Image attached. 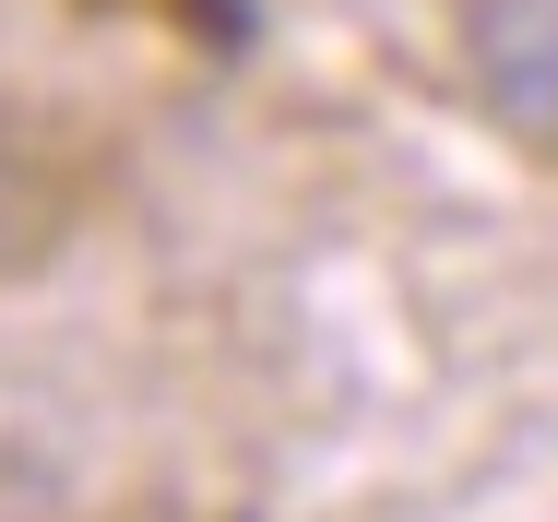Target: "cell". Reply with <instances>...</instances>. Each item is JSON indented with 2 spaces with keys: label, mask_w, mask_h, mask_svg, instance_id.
<instances>
[{
  "label": "cell",
  "mask_w": 558,
  "mask_h": 522,
  "mask_svg": "<svg viewBox=\"0 0 558 522\" xmlns=\"http://www.w3.org/2000/svg\"><path fill=\"white\" fill-rule=\"evenodd\" d=\"M36 226H48V179H36V143L0 119V274L36 250Z\"/></svg>",
  "instance_id": "2"
},
{
  "label": "cell",
  "mask_w": 558,
  "mask_h": 522,
  "mask_svg": "<svg viewBox=\"0 0 558 522\" xmlns=\"http://www.w3.org/2000/svg\"><path fill=\"white\" fill-rule=\"evenodd\" d=\"M451 48L475 107L558 155V0H451Z\"/></svg>",
  "instance_id": "1"
}]
</instances>
